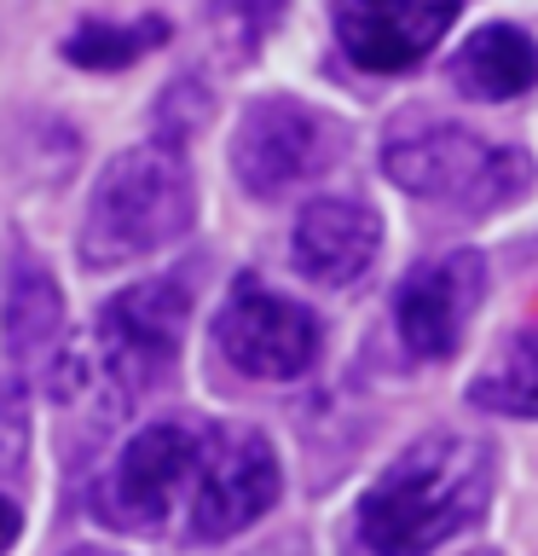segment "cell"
<instances>
[{"instance_id": "cell-1", "label": "cell", "mask_w": 538, "mask_h": 556, "mask_svg": "<svg viewBox=\"0 0 538 556\" xmlns=\"http://www.w3.org/2000/svg\"><path fill=\"white\" fill-rule=\"evenodd\" d=\"M498 458L481 434H423L359 498V539L376 556H428L492 504Z\"/></svg>"}, {"instance_id": "cell-2", "label": "cell", "mask_w": 538, "mask_h": 556, "mask_svg": "<svg viewBox=\"0 0 538 556\" xmlns=\"http://www.w3.org/2000/svg\"><path fill=\"white\" fill-rule=\"evenodd\" d=\"M191 220H197V180H191L185 151L145 139L99 168L81 208L76 255L87 273H116L180 243Z\"/></svg>"}, {"instance_id": "cell-3", "label": "cell", "mask_w": 538, "mask_h": 556, "mask_svg": "<svg viewBox=\"0 0 538 556\" xmlns=\"http://www.w3.org/2000/svg\"><path fill=\"white\" fill-rule=\"evenodd\" d=\"M203 434L208 424L197 417H156V424L133 429L99 469L93 516L128 539H185Z\"/></svg>"}, {"instance_id": "cell-4", "label": "cell", "mask_w": 538, "mask_h": 556, "mask_svg": "<svg viewBox=\"0 0 538 556\" xmlns=\"http://www.w3.org/2000/svg\"><path fill=\"white\" fill-rule=\"evenodd\" d=\"M382 168L399 191L423 203H440L451 215H492L527 198L533 186V156L515 146L458 128V122H406L382 146Z\"/></svg>"}, {"instance_id": "cell-5", "label": "cell", "mask_w": 538, "mask_h": 556, "mask_svg": "<svg viewBox=\"0 0 538 556\" xmlns=\"http://www.w3.org/2000/svg\"><path fill=\"white\" fill-rule=\"evenodd\" d=\"M191 302H197V290L185 273H156L104 295L93 319V382H104L116 412H133L180 365Z\"/></svg>"}, {"instance_id": "cell-6", "label": "cell", "mask_w": 538, "mask_h": 556, "mask_svg": "<svg viewBox=\"0 0 538 556\" xmlns=\"http://www.w3.org/2000/svg\"><path fill=\"white\" fill-rule=\"evenodd\" d=\"M336 156H342V128L290 93L255 99L232 134V174L249 198H284V191L319 180Z\"/></svg>"}, {"instance_id": "cell-7", "label": "cell", "mask_w": 538, "mask_h": 556, "mask_svg": "<svg viewBox=\"0 0 538 556\" xmlns=\"http://www.w3.org/2000/svg\"><path fill=\"white\" fill-rule=\"evenodd\" d=\"M215 348L232 371L255 382H295L319 365L324 330L312 319V307L243 273L215 313Z\"/></svg>"}, {"instance_id": "cell-8", "label": "cell", "mask_w": 538, "mask_h": 556, "mask_svg": "<svg viewBox=\"0 0 538 556\" xmlns=\"http://www.w3.org/2000/svg\"><path fill=\"white\" fill-rule=\"evenodd\" d=\"M278 493H284V469H278V452L267 434L243 429V424H208L185 539L191 545L238 539L243 528H255L272 510Z\"/></svg>"}, {"instance_id": "cell-9", "label": "cell", "mask_w": 538, "mask_h": 556, "mask_svg": "<svg viewBox=\"0 0 538 556\" xmlns=\"http://www.w3.org/2000/svg\"><path fill=\"white\" fill-rule=\"evenodd\" d=\"M7 267V302H0V337H7V354L17 371H29L47 394H69L76 389V365L64 359V295L52 285V273L41 267V255L29 250L24 238L7 243L0 255Z\"/></svg>"}, {"instance_id": "cell-10", "label": "cell", "mask_w": 538, "mask_h": 556, "mask_svg": "<svg viewBox=\"0 0 538 556\" xmlns=\"http://www.w3.org/2000/svg\"><path fill=\"white\" fill-rule=\"evenodd\" d=\"M486 295V261L475 250H446L428 255L399 278L394 290V330L417 359H446L458 354L469 319Z\"/></svg>"}, {"instance_id": "cell-11", "label": "cell", "mask_w": 538, "mask_h": 556, "mask_svg": "<svg viewBox=\"0 0 538 556\" xmlns=\"http://www.w3.org/2000/svg\"><path fill=\"white\" fill-rule=\"evenodd\" d=\"M458 7L463 0H330V29L347 64L371 76H399L446 41Z\"/></svg>"}, {"instance_id": "cell-12", "label": "cell", "mask_w": 538, "mask_h": 556, "mask_svg": "<svg viewBox=\"0 0 538 556\" xmlns=\"http://www.w3.org/2000/svg\"><path fill=\"white\" fill-rule=\"evenodd\" d=\"M376 250H382V220L359 198H312L290 232L295 273H307L312 285H330V290L359 285L371 273Z\"/></svg>"}, {"instance_id": "cell-13", "label": "cell", "mask_w": 538, "mask_h": 556, "mask_svg": "<svg viewBox=\"0 0 538 556\" xmlns=\"http://www.w3.org/2000/svg\"><path fill=\"white\" fill-rule=\"evenodd\" d=\"M446 76L463 99H486V104L521 99L538 87V47H533V35L515 29V24H486L451 52Z\"/></svg>"}, {"instance_id": "cell-14", "label": "cell", "mask_w": 538, "mask_h": 556, "mask_svg": "<svg viewBox=\"0 0 538 556\" xmlns=\"http://www.w3.org/2000/svg\"><path fill=\"white\" fill-rule=\"evenodd\" d=\"M469 406L492 417H538V325L510 330L486 371L469 382Z\"/></svg>"}, {"instance_id": "cell-15", "label": "cell", "mask_w": 538, "mask_h": 556, "mask_svg": "<svg viewBox=\"0 0 538 556\" xmlns=\"http://www.w3.org/2000/svg\"><path fill=\"white\" fill-rule=\"evenodd\" d=\"M168 41V17H128V24H116V17H81L76 29L64 35V59L76 70H128L139 64L145 52H156Z\"/></svg>"}, {"instance_id": "cell-16", "label": "cell", "mask_w": 538, "mask_h": 556, "mask_svg": "<svg viewBox=\"0 0 538 556\" xmlns=\"http://www.w3.org/2000/svg\"><path fill=\"white\" fill-rule=\"evenodd\" d=\"M208 111H215V99H208L203 76H180L163 87V99H156V146H174L185 151V139L208 122Z\"/></svg>"}, {"instance_id": "cell-17", "label": "cell", "mask_w": 538, "mask_h": 556, "mask_svg": "<svg viewBox=\"0 0 538 556\" xmlns=\"http://www.w3.org/2000/svg\"><path fill=\"white\" fill-rule=\"evenodd\" d=\"M17 533H24V510H17V498L0 493V556L17 545Z\"/></svg>"}, {"instance_id": "cell-18", "label": "cell", "mask_w": 538, "mask_h": 556, "mask_svg": "<svg viewBox=\"0 0 538 556\" xmlns=\"http://www.w3.org/2000/svg\"><path fill=\"white\" fill-rule=\"evenodd\" d=\"M64 556H121V551H99V545H76V551H64Z\"/></svg>"}]
</instances>
